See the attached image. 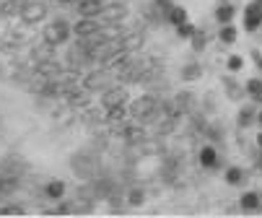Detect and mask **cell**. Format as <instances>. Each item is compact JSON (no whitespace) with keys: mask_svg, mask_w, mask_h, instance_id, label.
<instances>
[{"mask_svg":"<svg viewBox=\"0 0 262 218\" xmlns=\"http://www.w3.org/2000/svg\"><path fill=\"white\" fill-rule=\"evenodd\" d=\"M244 26L247 31H257L262 26V3L252 0L249 6H244Z\"/></svg>","mask_w":262,"mask_h":218,"instance_id":"9","label":"cell"},{"mask_svg":"<svg viewBox=\"0 0 262 218\" xmlns=\"http://www.w3.org/2000/svg\"><path fill=\"white\" fill-rule=\"evenodd\" d=\"M81 120H83L89 127H94V130H96L101 122H106V120H104V112H96V109H86V112L81 115Z\"/></svg>","mask_w":262,"mask_h":218,"instance_id":"25","label":"cell"},{"mask_svg":"<svg viewBox=\"0 0 262 218\" xmlns=\"http://www.w3.org/2000/svg\"><path fill=\"white\" fill-rule=\"evenodd\" d=\"M190 42H192V50H195V52H203V50H205V42H208V36H205V31L195 29V34L190 36Z\"/></svg>","mask_w":262,"mask_h":218,"instance_id":"27","label":"cell"},{"mask_svg":"<svg viewBox=\"0 0 262 218\" xmlns=\"http://www.w3.org/2000/svg\"><path fill=\"white\" fill-rule=\"evenodd\" d=\"M24 6H26V0H0V16H6V18L18 16Z\"/></svg>","mask_w":262,"mask_h":218,"instance_id":"18","label":"cell"},{"mask_svg":"<svg viewBox=\"0 0 262 218\" xmlns=\"http://www.w3.org/2000/svg\"><path fill=\"white\" fill-rule=\"evenodd\" d=\"M143 42H145V36H143V31H140V29H135V31H130V29H127V34L120 39V45H122L127 52H138V50L143 47Z\"/></svg>","mask_w":262,"mask_h":218,"instance_id":"13","label":"cell"},{"mask_svg":"<svg viewBox=\"0 0 262 218\" xmlns=\"http://www.w3.org/2000/svg\"><path fill=\"white\" fill-rule=\"evenodd\" d=\"M65 182H60V179H52V182H47V185H45V198H50V200H62L65 198Z\"/></svg>","mask_w":262,"mask_h":218,"instance_id":"17","label":"cell"},{"mask_svg":"<svg viewBox=\"0 0 262 218\" xmlns=\"http://www.w3.org/2000/svg\"><path fill=\"white\" fill-rule=\"evenodd\" d=\"M218 39H221V45H234L236 42V26L234 24H221Z\"/></svg>","mask_w":262,"mask_h":218,"instance_id":"23","label":"cell"},{"mask_svg":"<svg viewBox=\"0 0 262 218\" xmlns=\"http://www.w3.org/2000/svg\"><path fill=\"white\" fill-rule=\"evenodd\" d=\"M257 145H259V148H262V133L257 135Z\"/></svg>","mask_w":262,"mask_h":218,"instance_id":"37","label":"cell"},{"mask_svg":"<svg viewBox=\"0 0 262 218\" xmlns=\"http://www.w3.org/2000/svg\"><path fill=\"white\" fill-rule=\"evenodd\" d=\"M55 50H57V47H52V45H47V42L42 39L39 47L31 50V62H34V68L39 65V62H45V60H52V57H55Z\"/></svg>","mask_w":262,"mask_h":218,"instance_id":"15","label":"cell"},{"mask_svg":"<svg viewBox=\"0 0 262 218\" xmlns=\"http://www.w3.org/2000/svg\"><path fill=\"white\" fill-rule=\"evenodd\" d=\"M257 122L262 125V109H259V112H257Z\"/></svg>","mask_w":262,"mask_h":218,"instance_id":"36","label":"cell"},{"mask_svg":"<svg viewBox=\"0 0 262 218\" xmlns=\"http://www.w3.org/2000/svg\"><path fill=\"white\" fill-rule=\"evenodd\" d=\"M252 60H254V65H257V70L262 73V52H257V50H252Z\"/></svg>","mask_w":262,"mask_h":218,"instance_id":"33","label":"cell"},{"mask_svg":"<svg viewBox=\"0 0 262 218\" xmlns=\"http://www.w3.org/2000/svg\"><path fill=\"white\" fill-rule=\"evenodd\" d=\"M226 68H229V70H231V73H239V70H242V68H244V60H242V57H239V55H231V57H229V60H226Z\"/></svg>","mask_w":262,"mask_h":218,"instance_id":"31","label":"cell"},{"mask_svg":"<svg viewBox=\"0 0 262 218\" xmlns=\"http://www.w3.org/2000/svg\"><path fill=\"white\" fill-rule=\"evenodd\" d=\"M184 21H187V11H184L182 6H174V8H171V13H169V24L179 26V24H184Z\"/></svg>","mask_w":262,"mask_h":218,"instance_id":"28","label":"cell"},{"mask_svg":"<svg viewBox=\"0 0 262 218\" xmlns=\"http://www.w3.org/2000/svg\"><path fill=\"white\" fill-rule=\"evenodd\" d=\"M130 117V109L127 106H106L104 109V120L109 122V125H120V122H125Z\"/></svg>","mask_w":262,"mask_h":218,"instance_id":"14","label":"cell"},{"mask_svg":"<svg viewBox=\"0 0 262 218\" xmlns=\"http://www.w3.org/2000/svg\"><path fill=\"white\" fill-rule=\"evenodd\" d=\"M125 18H127V6L125 3H104V8L99 13L101 24H120Z\"/></svg>","mask_w":262,"mask_h":218,"instance_id":"8","label":"cell"},{"mask_svg":"<svg viewBox=\"0 0 262 218\" xmlns=\"http://www.w3.org/2000/svg\"><path fill=\"white\" fill-rule=\"evenodd\" d=\"M192 34H195V26H192L190 21H184V24L177 26V36H179V39H190Z\"/></svg>","mask_w":262,"mask_h":218,"instance_id":"30","label":"cell"},{"mask_svg":"<svg viewBox=\"0 0 262 218\" xmlns=\"http://www.w3.org/2000/svg\"><path fill=\"white\" fill-rule=\"evenodd\" d=\"M3 73H6V70H3V62H0V78H3Z\"/></svg>","mask_w":262,"mask_h":218,"instance_id":"38","label":"cell"},{"mask_svg":"<svg viewBox=\"0 0 262 218\" xmlns=\"http://www.w3.org/2000/svg\"><path fill=\"white\" fill-rule=\"evenodd\" d=\"M257 3H262V0H257Z\"/></svg>","mask_w":262,"mask_h":218,"instance_id":"39","label":"cell"},{"mask_svg":"<svg viewBox=\"0 0 262 218\" xmlns=\"http://www.w3.org/2000/svg\"><path fill=\"white\" fill-rule=\"evenodd\" d=\"M101 21L99 18H81L78 16V21L73 24V34L78 36V39H83V36H91V34H96V31H101Z\"/></svg>","mask_w":262,"mask_h":218,"instance_id":"10","label":"cell"},{"mask_svg":"<svg viewBox=\"0 0 262 218\" xmlns=\"http://www.w3.org/2000/svg\"><path fill=\"white\" fill-rule=\"evenodd\" d=\"M109 73H112V70H106V68H101V65H99L96 70L86 73V76H83V81H81V86H83V89H89L91 94H94V91H106V89L112 86Z\"/></svg>","mask_w":262,"mask_h":218,"instance_id":"5","label":"cell"},{"mask_svg":"<svg viewBox=\"0 0 262 218\" xmlns=\"http://www.w3.org/2000/svg\"><path fill=\"white\" fill-rule=\"evenodd\" d=\"M34 70H36V73H42V76H45V78H50V81H55V78H62V76H65V65H62V62H57V57L39 62Z\"/></svg>","mask_w":262,"mask_h":218,"instance_id":"11","label":"cell"},{"mask_svg":"<svg viewBox=\"0 0 262 218\" xmlns=\"http://www.w3.org/2000/svg\"><path fill=\"white\" fill-rule=\"evenodd\" d=\"M239 208H242V210H259V208H262V198H259L257 192L247 190V192L239 198Z\"/></svg>","mask_w":262,"mask_h":218,"instance_id":"19","label":"cell"},{"mask_svg":"<svg viewBox=\"0 0 262 218\" xmlns=\"http://www.w3.org/2000/svg\"><path fill=\"white\" fill-rule=\"evenodd\" d=\"M244 91H247V94H249V96L257 101V99L262 96V78H249V81L244 83Z\"/></svg>","mask_w":262,"mask_h":218,"instance_id":"26","label":"cell"},{"mask_svg":"<svg viewBox=\"0 0 262 218\" xmlns=\"http://www.w3.org/2000/svg\"><path fill=\"white\" fill-rule=\"evenodd\" d=\"M203 78V65L200 62H187L184 68H182V81H200Z\"/></svg>","mask_w":262,"mask_h":218,"instance_id":"20","label":"cell"},{"mask_svg":"<svg viewBox=\"0 0 262 218\" xmlns=\"http://www.w3.org/2000/svg\"><path fill=\"white\" fill-rule=\"evenodd\" d=\"M70 36H73V26H70L65 18H55V21H50V24L45 26V31H42V39H45L47 45H52V47L65 45Z\"/></svg>","mask_w":262,"mask_h":218,"instance_id":"3","label":"cell"},{"mask_svg":"<svg viewBox=\"0 0 262 218\" xmlns=\"http://www.w3.org/2000/svg\"><path fill=\"white\" fill-rule=\"evenodd\" d=\"M234 16H236V11H234L231 3H218V6H215V21H218V24H231Z\"/></svg>","mask_w":262,"mask_h":218,"instance_id":"21","label":"cell"},{"mask_svg":"<svg viewBox=\"0 0 262 218\" xmlns=\"http://www.w3.org/2000/svg\"><path fill=\"white\" fill-rule=\"evenodd\" d=\"M47 13H50L47 3H42V0H26V6L21 8L18 18H21L26 26H36V24H42V21L47 18Z\"/></svg>","mask_w":262,"mask_h":218,"instance_id":"4","label":"cell"},{"mask_svg":"<svg viewBox=\"0 0 262 218\" xmlns=\"http://www.w3.org/2000/svg\"><path fill=\"white\" fill-rule=\"evenodd\" d=\"M57 3H60V6H73V8H76L81 0H57Z\"/></svg>","mask_w":262,"mask_h":218,"instance_id":"34","label":"cell"},{"mask_svg":"<svg viewBox=\"0 0 262 218\" xmlns=\"http://www.w3.org/2000/svg\"><path fill=\"white\" fill-rule=\"evenodd\" d=\"M236 120H239V127H249V125H254V122H257V109H254V106H242Z\"/></svg>","mask_w":262,"mask_h":218,"instance_id":"22","label":"cell"},{"mask_svg":"<svg viewBox=\"0 0 262 218\" xmlns=\"http://www.w3.org/2000/svg\"><path fill=\"white\" fill-rule=\"evenodd\" d=\"M223 179H226V185H231V187H242L247 182V171L242 166H229L226 174H223Z\"/></svg>","mask_w":262,"mask_h":218,"instance_id":"16","label":"cell"},{"mask_svg":"<svg viewBox=\"0 0 262 218\" xmlns=\"http://www.w3.org/2000/svg\"><path fill=\"white\" fill-rule=\"evenodd\" d=\"M159 101H161V99L154 96V94H145V96L130 101V104H127L130 120H133V122H140V125L156 122V120H159Z\"/></svg>","mask_w":262,"mask_h":218,"instance_id":"1","label":"cell"},{"mask_svg":"<svg viewBox=\"0 0 262 218\" xmlns=\"http://www.w3.org/2000/svg\"><path fill=\"white\" fill-rule=\"evenodd\" d=\"M254 169H257V171H262V154H257V156H254Z\"/></svg>","mask_w":262,"mask_h":218,"instance_id":"35","label":"cell"},{"mask_svg":"<svg viewBox=\"0 0 262 218\" xmlns=\"http://www.w3.org/2000/svg\"><path fill=\"white\" fill-rule=\"evenodd\" d=\"M125 198H127V205H130V208H138V205L145 203V190H143V187H130V190L125 192Z\"/></svg>","mask_w":262,"mask_h":218,"instance_id":"24","label":"cell"},{"mask_svg":"<svg viewBox=\"0 0 262 218\" xmlns=\"http://www.w3.org/2000/svg\"><path fill=\"white\" fill-rule=\"evenodd\" d=\"M65 104L73 106V109H86V106L91 104V91L83 89V86H78V83L70 86L68 94H65Z\"/></svg>","mask_w":262,"mask_h":218,"instance_id":"7","label":"cell"},{"mask_svg":"<svg viewBox=\"0 0 262 218\" xmlns=\"http://www.w3.org/2000/svg\"><path fill=\"white\" fill-rule=\"evenodd\" d=\"M198 161H200L203 169H218L221 166V156H218V151L213 148V145H203V148L198 151Z\"/></svg>","mask_w":262,"mask_h":218,"instance_id":"12","label":"cell"},{"mask_svg":"<svg viewBox=\"0 0 262 218\" xmlns=\"http://www.w3.org/2000/svg\"><path fill=\"white\" fill-rule=\"evenodd\" d=\"M223 86L229 89V99H242V91H244V86H236L231 78H226V81H223ZM244 94H247V91H244Z\"/></svg>","mask_w":262,"mask_h":218,"instance_id":"29","label":"cell"},{"mask_svg":"<svg viewBox=\"0 0 262 218\" xmlns=\"http://www.w3.org/2000/svg\"><path fill=\"white\" fill-rule=\"evenodd\" d=\"M130 104V94L125 83H112L106 91H101V106H127Z\"/></svg>","mask_w":262,"mask_h":218,"instance_id":"6","label":"cell"},{"mask_svg":"<svg viewBox=\"0 0 262 218\" xmlns=\"http://www.w3.org/2000/svg\"><path fill=\"white\" fill-rule=\"evenodd\" d=\"M0 213H11V215H16V213H24V208H21V205H6V208H0Z\"/></svg>","mask_w":262,"mask_h":218,"instance_id":"32","label":"cell"},{"mask_svg":"<svg viewBox=\"0 0 262 218\" xmlns=\"http://www.w3.org/2000/svg\"><path fill=\"white\" fill-rule=\"evenodd\" d=\"M70 169L76 171V177H81V179H96L99 159L91 151H78V154L70 156Z\"/></svg>","mask_w":262,"mask_h":218,"instance_id":"2","label":"cell"}]
</instances>
